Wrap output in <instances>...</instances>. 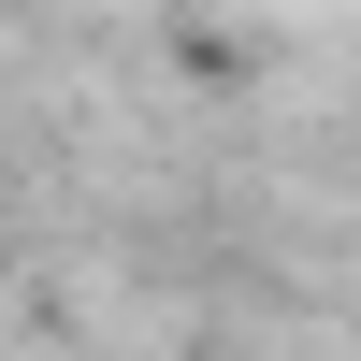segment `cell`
Wrapping results in <instances>:
<instances>
[]
</instances>
